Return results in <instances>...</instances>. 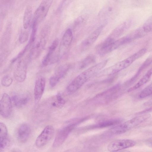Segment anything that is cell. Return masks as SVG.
<instances>
[{
    "mask_svg": "<svg viewBox=\"0 0 152 152\" xmlns=\"http://www.w3.org/2000/svg\"><path fill=\"white\" fill-rule=\"evenodd\" d=\"M71 67L69 64H66L59 66L50 78V84L52 87L55 86L62 78L65 76Z\"/></svg>",
    "mask_w": 152,
    "mask_h": 152,
    "instance_id": "11",
    "label": "cell"
},
{
    "mask_svg": "<svg viewBox=\"0 0 152 152\" xmlns=\"http://www.w3.org/2000/svg\"><path fill=\"white\" fill-rule=\"evenodd\" d=\"M45 83V79L42 76L39 77L35 80L34 95L35 101L36 103H38L41 99L44 91Z\"/></svg>",
    "mask_w": 152,
    "mask_h": 152,
    "instance_id": "15",
    "label": "cell"
},
{
    "mask_svg": "<svg viewBox=\"0 0 152 152\" xmlns=\"http://www.w3.org/2000/svg\"><path fill=\"white\" fill-rule=\"evenodd\" d=\"M31 133V128L29 124L23 123L17 128L16 136L18 140L22 143L26 142L29 138Z\"/></svg>",
    "mask_w": 152,
    "mask_h": 152,
    "instance_id": "17",
    "label": "cell"
},
{
    "mask_svg": "<svg viewBox=\"0 0 152 152\" xmlns=\"http://www.w3.org/2000/svg\"><path fill=\"white\" fill-rule=\"evenodd\" d=\"M32 15V9L30 5L27 6L25 10L23 18V25L25 29L29 27Z\"/></svg>",
    "mask_w": 152,
    "mask_h": 152,
    "instance_id": "21",
    "label": "cell"
},
{
    "mask_svg": "<svg viewBox=\"0 0 152 152\" xmlns=\"http://www.w3.org/2000/svg\"><path fill=\"white\" fill-rule=\"evenodd\" d=\"M28 33L25 31H22L19 36V41L21 43H23L26 42L28 39Z\"/></svg>",
    "mask_w": 152,
    "mask_h": 152,
    "instance_id": "31",
    "label": "cell"
},
{
    "mask_svg": "<svg viewBox=\"0 0 152 152\" xmlns=\"http://www.w3.org/2000/svg\"><path fill=\"white\" fill-rule=\"evenodd\" d=\"M53 0H44L36 10L34 15L33 20L39 24L46 17Z\"/></svg>",
    "mask_w": 152,
    "mask_h": 152,
    "instance_id": "7",
    "label": "cell"
},
{
    "mask_svg": "<svg viewBox=\"0 0 152 152\" xmlns=\"http://www.w3.org/2000/svg\"><path fill=\"white\" fill-rule=\"evenodd\" d=\"M74 0H61L57 9L58 12H61L65 10Z\"/></svg>",
    "mask_w": 152,
    "mask_h": 152,
    "instance_id": "26",
    "label": "cell"
},
{
    "mask_svg": "<svg viewBox=\"0 0 152 152\" xmlns=\"http://www.w3.org/2000/svg\"><path fill=\"white\" fill-rule=\"evenodd\" d=\"M12 99L14 104L16 107H21L27 104L29 97L26 95L15 94L12 96Z\"/></svg>",
    "mask_w": 152,
    "mask_h": 152,
    "instance_id": "19",
    "label": "cell"
},
{
    "mask_svg": "<svg viewBox=\"0 0 152 152\" xmlns=\"http://www.w3.org/2000/svg\"><path fill=\"white\" fill-rule=\"evenodd\" d=\"M13 81L12 79L8 75L4 76L1 81L2 85L5 87H8L12 84Z\"/></svg>",
    "mask_w": 152,
    "mask_h": 152,
    "instance_id": "30",
    "label": "cell"
},
{
    "mask_svg": "<svg viewBox=\"0 0 152 152\" xmlns=\"http://www.w3.org/2000/svg\"><path fill=\"white\" fill-rule=\"evenodd\" d=\"M87 19L88 16L86 15H82L78 17L74 21L75 29L83 25L86 23Z\"/></svg>",
    "mask_w": 152,
    "mask_h": 152,
    "instance_id": "24",
    "label": "cell"
},
{
    "mask_svg": "<svg viewBox=\"0 0 152 152\" xmlns=\"http://www.w3.org/2000/svg\"><path fill=\"white\" fill-rule=\"evenodd\" d=\"M120 122V120L118 119L110 120L101 122L95 126H90L88 127V128H92L106 127L116 124Z\"/></svg>",
    "mask_w": 152,
    "mask_h": 152,
    "instance_id": "23",
    "label": "cell"
},
{
    "mask_svg": "<svg viewBox=\"0 0 152 152\" xmlns=\"http://www.w3.org/2000/svg\"><path fill=\"white\" fill-rule=\"evenodd\" d=\"M117 10V1H112L107 3L99 12L98 16L102 23H107L108 20L114 17Z\"/></svg>",
    "mask_w": 152,
    "mask_h": 152,
    "instance_id": "4",
    "label": "cell"
},
{
    "mask_svg": "<svg viewBox=\"0 0 152 152\" xmlns=\"http://www.w3.org/2000/svg\"><path fill=\"white\" fill-rule=\"evenodd\" d=\"M73 34L72 30L67 29L63 36L58 51L59 57H61L67 52L72 42Z\"/></svg>",
    "mask_w": 152,
    "mask_h": 152,
    "instance_id": "12",
    "label": "cell"
},
{
    "mask_svg": "<svg viewBox=\"0 0 152 152\" xmlns=\"http://www.w3.org/2000/svg\"><path fill=\"white\" fill-rule=\"evenodd\" d=\"M152 94V84L148 85L145 88L139 95L140 98L142 99L147 97Z\"/></svg>",
    "mask_w": 152,
    "mask_h": 152,
    "instance_id": "27",
    "label": "cell"
},
{
    "mask_svg": "<svg viewBox=\"0 0 152 152\" xmlns=\"http://www.w3.org/2000/svg\"><path fill=\"white\" fill-rule=\"evenodd\" d=\"M136 142L130 139H119L113 140L108 145L107 149L110 152H115L134 146Z\"/></svg>",
    "mask_w": 152,
    "mask_h": 152,
    "instance_id": "8",
    "label": "cell"
},
{
    "mask_svg": "<svg viewBox=\"0 0 152 152\" xmlns=\"http://www.w3.org/2000/svg\"><path fill=\"white\" fill-rule=\"evenodd\" d=\"M47 37L45 31L41 33L31 49L29 56L30 59H35L39 56L45 45Z\"/></svg>",
    "mask_w": 152,
    "mask_h": 152,
    "instance_id": "9",
    "label": "cell"
},
{
    "mask_svg": "<svg viewBox=\"0 0 152 152\" xmlns=\"http://www.w3.org/2000/svg\"><path fill=\"white\" fill-rule=\"evenodd\" d=\"M149 115L136 116L115 126L110 130L111 133L118 134L125 132L144 122L150 117Z\"/></svg>",
    "mask_w": 152,
    "mask_h": 152,
    "instance_id": "3",
    "label": "cell"
},
{
    "mask_svg": "<svg viewBox=\"0 0 152 152\" xmlns=\"http://www.w3.org/2000/svg\"><path fill=\"white\" fill-rule=\"evenodd\" d=\"M152 69L151 68L148 70L146 73L134 86L129 88L128 90L129 92L136 90L141 87L150 79L152 75Z\"/></svg>",
    "mask_w": 152,
    "mask_h": 152,
    "instance_id": "20",
    "label": "cell"
},
{
    "mask_svg": "<svg viewBox=\"0 0 152 152\" xmlns=\"http://www.w3.org/2000/svg\"><path fill=\"white\" fill-rule=\"evenodd\" d=\"M59 40L58 39H55L50 47L48 51L44 58L42 61V65L46 66L49 65L53 64L58 59V55L55 54V51L58 45Z\"/></svg>",
    "mask_w": 152,
    "mask_h": 152,
    "instance_id": "10",
    "label": "cell"
},
{
    "mask_svg": "<svg viewBox=\"0 0 152 152\" xmlns=\"http://www.w3.org/2000/svg\"><path fill=\"white\" fill-rule=\"evenodd\" d=\"M12 111L11 99L8 94L4 93L0 100V115L7 118L10 115Z\"/></svg>",
    "mask_w": 152,
    "mask_h": 152,
    "instance_id": "13",
    "label": "cell"
},
{
    "mask_svg": "<svg viewBox=\"0 0 152 152\" xmlns=\"http://www.w3.org/2000/svg\"><path fill=\"white\" fill-rule=\"evenodd\" d=\"M54 132V129L52 126H46L36 140L37 147L41 148L47 145L53 138Z\"/></svg>",
    "mask_w": 152,
    "mask_h": 152,
    "instance_id": "6",
    "label": "cell"
},
{
    "mask_svg": "<svg viewBox=\"0 0 152 152\" xmlns=\"http://www.w3.org/2000/svg\"><path fill=\"white\" fill-rule=\"evenodd\" d=\"M95 61V58L92 56H88L85 58L81 63L80 68L84 69L91 64Z\"/></svg>",
    "mask_w": 152,
    "mask_h": 152,
    "instance_id": "25",
    "label": "cell"
},
{
    "mask_svg": "<svg viewBox=\"0 0 152 152\" xmlns=\"http://www.w3.org/2000/svg\"><path fill=\"white\" fill-rule=\"evenodd\" d=\"M142 26L147 34L151 31L152 27V18L151 16L147 19Z\"/></svg>",
    "mask_w": 152,
    "mask_h": 152,
    "instance_id": "28",
    "label": "cell"
},
{
    "mask_svg": "<svg viewBox=\"0 0 152 152\" xmlns=\"http://www.w3.org/2000/svg\"><path fill=\"white\" fill-rule=\"evenodd\" d=\"M107 23H102L94 31L82 42V46L88 48L92 45L96 41Z\"/></svg>",
    "mask_w": 152,
    "mask_h": 152,
    "instance_id": "16",
    "label": "cell"
},
{
    "mask_svg": "<svg viewBox=\"0 0 152 152\" xmlns=\"http://www.w3.org/2000/svg\"><path fill=\"white\" fill-rule=\"evenodd\" d=\"M65 101L60 94L56 96V100L52 104L56 107H61L65 104Z\"/></svg>",
    "mask_w": 152,
    "mask_h": 152,
    "instance_id": "29",
    "label": "cell"
},
{
    "mask_svg": "<svg viewBox=\"0 0 152 152\" xmlns=\"http://www.w3.org/2000/svg\"><path fill=\"white\" fill-rule=\"evenodd\" d=\"M27 62L26 60H21L17 63L14 72L15 80L18 82H23L26 78Z\"/></svg>",
    "mask_w": 152,
    "mask_h": 152,
    "instance_id": "14",
    "label": "cell"
},
{
    "mask_svg": "<svg viewBox=\"0 0 152 152\" xmlns=\"http://www.w3.org/2000/svg\"><path fill=\"white\" fill-rule=\"evenodd\" d=\"M79 124V123L77 120L61 129L56 137L53 144V147L57 148L62 145L72 131Z\"/></svg>",
    "mask_w": 152,
    "mask_h": 152,
    "instance_id": "5",
    "label": "cell"
},
{
    "mask_svg": "<svg viewBox=\"0 0 152 152\" xmlns=\"http://www.w3.org/2000/svg\"><path fill=\"white\" fill-rule=\"evenodd\" d=\"M8 142L7 130L4 123L0 122V150L4 148Z\"/></svg>",
    "mask_w": 152,
    "mask_h": 152,
    "instance_id": "18",
    "label": "cell"
},
{
    "mask_svg": "<svg viewBox=\"0 0 152 152\" xmlns=\"http://www.w3.org/2000/svg\"><path fill=\"white\" fill-rule=\"evenodd\" d=\"M151 57H149L142 64L136 74L129 80V83L134 82L136 80L142 72L151 64Z\"/></svg>",
    "mask_w": 152,
    "mask_h": 152,
    "instance_id": "22",
    "label": "cell"
},
{
    "mask_svg": "<svg viewBox=\"0 0 152 152\" xmlns=\"http://www.w3.org/2000/svg\"><path fill=\"white\" fill-rule=\"evenodd\" d=\"M146 51L147 49L145 48L140 49L127 58L104 69L98 74L97 76H109L119 72L128 67L136 60L143 56Z\"/></svg>",
    "mask_w": 152,
    "mask_h": 152,
    "instance_id": "2",
    "label": "cell"
},
{
    "mask_svg": "<svg viewBox=\"0 0 152 152\" xmlns=\"http://www.w3.org/2000/svg\"><path fill=\"white\" fill-rule=\"evenodd\" d=\"M107 59L105 60L84 70L77 76L69 84L66 90L69 93H74L78 90L86 82L97 74L106 65Z\"/></svg>",
    "mask_w": 152,
    "mask_h": 152,
    "instance_id": "1",
    "label": "cell"
}]
</instances>
